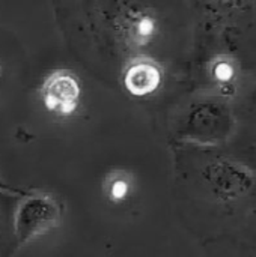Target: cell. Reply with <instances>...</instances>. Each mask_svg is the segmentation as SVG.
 <instances>
[{
    "label": "cell",
    "instance_id": "obj_3",
    "mask_svg": "<svg viewBox=\"0 0 256 257\" xmlns=\"http://www.w3.org/2000/svg\"><path fill=\"white\" fill-rule=\"evenodd\" d=\"M41 102L44 108L59 119L72 117L83 98V87L78 77L69 69H54L45 75L41 89Z\"/></svg>",
    "mask_w": 256,
    "mask_h": 257
},
{
    "label": "cell",
    "instance_id": "obj_8",
    "mask_svg": "<svg viewBox=\"0 0 256 257\" xmlns=\"http://www.w3.org/2000/svg\"><path fill=\"white\" fill-rule=\"evenodd\" d=\"M0 193L9 194V196H17V197L21 199V197H24L29 191L21 190V188H17V187H14V185H11V184H6L5 181L0 179Z\"/></svg>",
    "mask_w": 256,
    "mask_h": 257
},
{
    "label": "cell",
    "instance_id": "obj_6",
    "mask_svg": "<svg viewBox=\"0 0 256 257\" xmlns=\"http://www.w3.org/2000/svg\"><path fill=\"white\" fill-rule=\"evenodd\" d=\"M134 190V181L130 172L124 169H112L109 170L101 182V191L107 202L113 205L125 203Z\"/></svg>",
    "mask_w": 256,
    "mask_h": 257
},
{
    "label": "cell",
    "instance_id": "obj_2",
    "mask_svg": "<svg viewBox=\"0 0 256 257\" xmlns=\"http://www.w3.org/2000/svg\"><path fill=\"white\" fill-rule=\"evenodd\" d=\"M62 205L47 193H27L20 199L14 214V238L23 247L38 236L48 233L62 221Z\"/></svg>",
    "mask_w": 256,
    "mask_h": 257
},
{
    "label": "cell",
    "instance_id": "obj_4",
    "mask_svg": "<svg viewBox=\"0 0 256 257\" xmlns=\"http://www.w3.org/2000/svg\"><path fill=\"white\" fill-rule=\"evenodd\" d=\"M202 176L213 194L222 200H235L246 196L252 185V176L228 160H216L205 166Z\"/></svg>",
    "mask_w": 256,
    "mask_h": 257
},
{
    "label": "cell",
    "instance_id": "obj_1",
    "mask_svg": "<svg viewBox=\"0 0 256 257\" xmlns=\"http://www.w3.org/2000/svg\"><path fill=\"white\" fill-rule=\"evenodd\" d=\"M92 17L97 20V27L124 51L146 48L158 33V17L143 3H97Z\"/></svg>",
    "mask_w": 256,
    "mask_h": 257
},
{
    "label": "cell",
    "instance_id": "obj_5",
    "mask_svg": "<svg viewBox=\"0 0 256 257\" xmlns=\"http://www.w3.org/2000/svg\"><path fill=\"white\" fill-rule=\"evenodd\" d=\"M122 86L134 98L154 95L163 83V69L151 57L136 56L122 69Z\"/></svg>",
    "mask_w": 256,
    "mask_h": 257
},
{
    "label": "cell",
    "instance_id": "obj_7",
    "mask_svg": "<svg viewBox=\"0 0 256 257\" xmlns=\"http://www.w3.org/2000/svg\"><path fill=\"white\" fill-rule=\"evenodd\" d=\"M214 75H216V78L219 81L228 83L234 77V69H232L231 63H228V62H219L214 66Z\"/></svg>",
    "mask_w": 256,
    "mask_h": 257
}]
</instances>
